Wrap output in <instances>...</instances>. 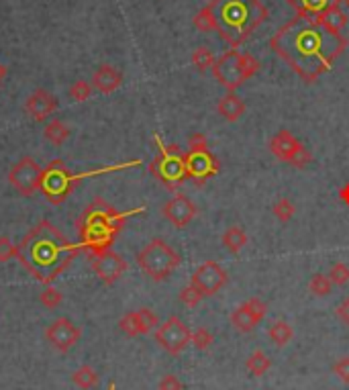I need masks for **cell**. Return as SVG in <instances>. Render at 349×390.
Segmentation results:
<instances>
[{"mask_svg": "<svg viewBox=\"0 0 349 390\" xmlns=\"http://www.w3.org/2000/svg\"><path fill=\"white\" fill-rule=\"evenodd\" d=\"M274 54L306 84L327 74L348 47V37L331 33L315 19L294 16L269 39Z\"/></svg>", "mask_w": 349, "mask_h": 390, "instance_id": "obj_1", "label": "cell"}, {"mask_svg": "<svg viewBox=\"0 0 349 390\" xmlns=\"http://www.w3.org/2000/svg\"><path fill=\"white\" fill-rule=\"evenodd\" d=\"M217 33L231 45H239L267 19V8L260 0H210Z\"/></svg>", "mask_w": 349, "mask_h": 390, "instance_id": "obj_2", "label": "cell"}, {"mask_svg": "<svg viewBox=\"0 0 349 390\" xmlns=\"http://www.w3.org/2000/svg\"><path fill=\"white\" fill-rule=\"evenodd\" d=\"M66 245L68 241L58 233V229L51 223L43 221L35 229H31L21 241L19 260L23 262V266L29 260H33L37 266H51L56 257L60 255V251L66 249Z\"/></svg>", "mask_w": 349, "mask_h": 390, "instance_id": "obj_3", "label": "cell"}, {"mask_svg": "<svg viewBox=\"0 0 349 390\" xmlns=\"http://www.w3.org/2000/svg\"><path fill=\"white\" fill-rule=\"evenodd\" d=\"M260 70H262V62L258 58H254L252 54H241L239 49H231V51L223 54L213 64V76L229 92H235L239 86H243Z\"/></svg>", "mask_w": 349, "mask_h": 390, "instance_id": "obj_4", "label": "cell"}, {"mask_svg": "<svg viewBox=\"0 0 349 390\" xmlns=\"http://www.w3.org/2000/svg\"><path fill=\"white\" fill-rule=\"evenodd\" d=\"M180 253L174 247L156 237L152 239L139 253H137V264L141 268V272L145 276H149L154 282H164L166 278H170L180 266Z\"/></svg>", "mask_w": 349, "mask_h": 390, "instance_id": "obj_5", "label": "cell"}, {"mask_svg": "<svg viewBox=\"0 0 349 390\" xmlns=\"http://www.w3.org/2000/svg\"><path fill=\"white\" fill-rule=\"evenodd\" d=\"M160 146V156L156 157L149 165L152 174L160 178V182L166 184V188L176 190L186 178V154L180 152L178 146H164L160 137H156Z\"/></svg>", "mask_w": 349, "mask_h": 390, "instance_id": "obj_6", "label": "cell"}, {"mask_svg": "<svg viewBox=\"0 0 349 390\" xmlns=\"http://www.w3.org/2000/svg\"><path fill=\"white\" fill-rule=\"evenodd\" d=\"M10 186L21 196H33L37 190H41L43 184V168L31 156L21 157L8 172Z\"/></svg>", "mask_w": 349, "mask_h": 390, "instance_id": "obj_7", "label": "cell"}, {"mask_svg": "<svg viewBox=\"0 0 349 390\" xmlns=\"http://www.w3.org/2000/svg\"><path fill=\"white\" fill-rule=\"evenodd\" d=\"M76 178L68 172V168L64 165V161L56 159L51 161L49 168L43 170V184L41 190L45 194V198L53 205H60L62 200L68 198V194L74 188Z\"/></svg>", "mask_w": 349, "mask_h": 390, "instance_id": "obj_8", "label": "cell"}, {"mask_svg": "<svg viewBox=\"0 0 349 390\" xmlns=\"http://www.w3.org/2000/svg\"><path fill=\"white\" fill-rule=\"evenodd\" d=\"M192 339V331L190 327H186V323L172 314L168 321H164L158 329H156V341L160 343V347H164L170 356H178L186 349V345Z\"/></svg>", "mask_w": 349, "mask_h": 390, "instance_id": "obj_9", "label": "cell"}, {"mask_svg": "<svg viewBox=\"0 0 349 390\" xmlns=\"http://www.w3.org/2000/svg\"><path fill=\"white\" fill-rule=\"evenodd\" d=\"M229 282V274L225 272V268L215 262V260H208L204 262L202 266L196 268V272L192 274L190 278V284L202 295V297H213L217 295L221 288H225Z\"/></svg>", "mask_w": 349, "mask_h": 390, "instance_id": "obj_10", "label": "cell"}, {"mask_svg": "<svg viewBox=\"0 0 349 390\" xmlns=\"http://www.w3.org/2000/svg\"><path fill=\"white\" fill-rule=\"evenodd\" d=\"M92 270L104 284L110 286L127 272V262L112 249H98L92 257Z\"/></svg>", "mask_w": 349, "mask_h": 390, "instance_id": "obj_11", "label": "cell"}, {"mask_svg": "<svg viewBox=\"0 0 349 390\" xmlns=\"http://www.w3.org/2000/svg\"><path fill=\"white\" fill-rule=\"evenodd\" d=\"M82 337L80 327H76L68 317H60L56 321L49 323V327L45 329V339L58 349V352H70Z\"/></svg>", "mask_w": 349, "mask_h": 390, "instance_id": "obj_12", "label": "cell"}, {"mask_svg": "<svg viewBox=\"0 0 349 390\" xmlns=\"http://www.w3.org/2000/svg\"><path fill=\"white\" fill-rule=\"evenodd\" d=\"M267 312V305L262 299H250L243 305H239L235 311L231 312V325L239 331V333H250L254 327L260 325L263 317Z\"/></svg>", "mask_w": 349, "mask_h": 390, "instance_id": "obj_13", "label": "cell"}, {"mask_svg": "<svg viewBox=\"0 0 349 390\" xmlns=\"http://www.w3.org/2000/svg\"><path fill=\"white\" fill-rule=\"evenodd\" d=\"M221 170L219 159L206 152H188L186 154V174L188 178L196 180V184H202L204 180L217 176Z\"/></svg>", "mask_w": 349, "mask_h": 390, "instance_id": "obj_14", "label": "cell"}, {"mask_svg": "<svg viewBox=\"0 0 349 390\" xmlns=\"http://www.w3.org/2000/svg\"><path fill=\"white\" fill-rule=\"evenodd\" d=\"M56 111H58V98L45 88H37L35 92H31L25 102V113L35 123H45Z\"/></svg>", "mask_w": 349, "mask_h": 390, "instance_id": "obj_15", "label": "cell"}, {"mask_svg": "<svg viewBox=\"0 0 349 390\" xmlns=\"http://www.w3.org/2000/svg\"><path fill=\"white\" fill-rule=\"evenodd\" d=\"M166 221H170L176 229H184L198 213L196 205L186 196V194H176L174 198H170L164 209H162Z\"/></svg>", "mask_w": 349, "mask_h": 390, "instance_id": "obj_16", "label": "cell"}, {"mask_svg": "<svg viewBox=\"0 0 349 390\" xmlns=\"http://www.w3.org/2000/svg\"><path fill=\"white\" fill-rule=\"evenodd\" d=\"M302 148H304V146H302L290 131H286V129H280V131L269 139V152L278 157V159L288 161V163L296 157V154H298Z\"/></svg>", "mask_w": 349, "mask_h": 390, "instance_id": "obj_17", "label": "cell"}, {"mask_svg": "<svg viewBox=\"0 0 349 390\" xmlns=\"http://www.w3.org/2000/svg\"><path fill=\"white\" fill-rule=\"evenodd\" d=\"M92 88H96L100 94H112L115 90H119L121 88V84H123V74L115 68V66H110V64H102V66H98L96 70H94V74H92Z\"/></svg>", "mask_w": 349, "mask_h": 390, "instance_id": "obj_18", "label": "cell"}, {"mask_svg": "<svg viewBox=\"0 0 349 390\" xmlns=\"http://www.w3.org/2000/svg\"><path fill=\"white\" fill-rule=\"evenodd\" d=\"M319 25H323L327 31H331V33H341L344 29H346V25H348V14L344 12V8H341V2L339 0H335L327 10H323L317 19H315Z\"/></svg>", "mask_w": 349, "mask_h": 390, "instance_id": "obj_19", "label": "cell"}, {"mask_svg": "<svg viewBox=\"0 0 349 390\" xmlns=\"http://www.w3.org/2000/svg\"><path fill=\"white\" fill-rule=\"evenodd\" d=\"M217 111H219V115H221L225 121L235 123V121H239V119L245 115V102H243L235 92H227V94L219 100Z\"/></svg>", "mask_w": 349, "mask_h": 390, "instance_id": "obj_20", "label": "cell"}, {"mask_svg": "<svg viewBox=\"0 0 349 390\" xmlns=\"http://www.w3.org/2000/svg\"><path fill=\"white\" fill-rule=\"evenodd\" d=\"M333 2L335 0H288V4L296 10V14L304 19H317Z\"/></svg>", "mask_w": 349, "mask_h": 390, "instance_id": "obj_21", "label": "cell"}, {"mask_svg": "<svg viewBox=\"0 0 349 390\" xmlns=\"http://www.w3.org/2000/svg\"><path fill=\"white\" fill-rule=\"evenodd\" d=\"M43 137H45L49 144H53V146H64V144L68 141V137H70V127H68L64 121L53 119V121H49V123L45 125Z\"/></svg>", "mask_w": 349, "mask_h": 390, "instance_id": "obj_22", "label": "cell"}, {"mask_svg": "<svg viewBox=\"0 0 349 390\" xmlns=\"http://www.w3.org/2000/svg\"><path fill=\"white\" fill-rule=\"evenodd\" d=\"M267 335H269V339H272L278 347H284V345H288V343H290V339L294 337V331H292L290 323H286V321L278 319V321H274V323L269 325Z\"/></svg>", "mask_w": 349, "mask_h": 390, "instance_id": "obj_23", "label": "cell"}, {"mask_svg": "<svg viewBox=\"0 0 349 390\" xmlns=\"http://www.w3.org/2000/svg\"><path fill=\"white\" fill-rule=\"evenodd\" d=\"M223 245L231 251V253H239L245 245H248V233L239 227L233 225L223 233Z\"/></svg>", "mask_w": 349, "mask_h": 390, "instance_id": "obj_24", "label": "cell"}, {"mask_svg": "<svg viewBox=\"0 0 349 390\" xmlns=\"http://www.w3.org/2000/svg\"><path fill=\"white\" fill-rule=\"evenodd\" d=\"M245 368H248V372H250L252 376L260 378V376H263V374L272 368V362H269V358L263 354L262 349H256V352L248 358Z\"/></svg>", "mask_w": 349, "mask_h": 390, "instance_id": "obj_25", "label": "cell"}, {"mask_svg": "<svg viewBox=\"0 0 349 390\" xmlns=\"http://www.w3.org/2000/svg\"><path fill=\"white\" fill-rule=\"evenodd\" d=\"M72 380H74V385H76L78 389L90 390L98 385V372H96L92 366H80V368L74 372Z\"/></svg>", "mask_w": 349, "mask_h": 390, "instance_id": "obj_26", "label": "cell"}, {"mask_svg": "<svg viewBox=\"0 0 349 390\" xmlns=\"http://www.w3.org/2000/svg\"><path fill=\"white\" fill-rule=\"evenodd\" d=\"M194 27L200 31V33H213L217 31V21H215V14H213V8L210 4H206L204 8H200L194 16Z\"/></svg>", "mask_w": 349, "mask_h": 390, "instance_id": "obj_27", "label": "cell"}, {"mask_svg": "<svg viewBox=\"0 0 349 390\" xmlns=\"http://www.w3.org/2000/svg\"><path fill=\"white\" fill-rule=\"evenodd\" d=\"M213 64H215V56L213 51L206 47V45H200L192 51V66L198 70V72H206V70H213Z\"/></svg>", "mask_w": 349, "mask_h": 390, "instance_id": "obj_28", "label": "cell"}, {"mask_svg": "<svg viewBox=\"0 0 349 390\" xmlns=\"http://www.w3.org/2000/svg\"><path fill=\"white\" fill-rule=\"evenodd\" d=\"M119 327L125 335L129 337H137V335H143L141 333V323H139V314L137 311H129L125 312L119 321Z\"/></svg>", "mask_w": 349, "mask_h": 390, "instance_id": "obj_29", "label": "cell"}, {"mask_svg": "<svg viewBox=\"0 0 349 390\" xmlns=\"http://www.w3.org/2000/svg\"><path fill=\"white\" fill-rule=\"evenodd\" d=\"M331 288H333V284H331L329 276H325V274H315V276L311 278L309 290H311L313 297H327V295L331 292Z\"/></svg>", "mask_w": 349, "mask_h": 390, "instance_id": "obj_30", "label": "cell"}, {"mask_svg": "<svg viewBox=\"0 0 349 390\" xmlns=\"http://www.w3.org/2000/svg\"><path fill=\"white\" fill-rule=\"evenodd\" d=\"M92 84L88 82V80L80 78L76 80L72 86H70V98L74 100V102H84V100H88L90 96H92Z\"/></svg>", "mask_w": 349, "mask_h": 390, "instance_id": "obj_31", "label": "cell"}, {"mask_svg": "<svg viewBox=\"0 0 349 390\" xmlns=\"http://www.w3.org/2000/svg\"><path fill=\"white\" fill-rule=\"evenodd\" d=\"M213 341H215V337H213V333H210L206 327H198L196 331H192V339H190V343H194L196 349L206 352V349L213 345Z\"/></svg>", "mask_w": 349, "mask_h": 390, "instance_id": "obj_32", "label": "cell"}, {"mask_svg": "<svg viewBox=\"0 0 349 390\" xmlns=\"http://www.w3.org/2000/svg\"><path fill=\"white\" fill-rule=\"evenodd\" d=\"M272 213L276 215V219L278 221H282V223H288L292 217H294V213H296V209H294V205L288 200V198H280L276 205H274V209H272Z\"/></svg>", "mask_w": 349, "mask_h": 390, "instance_id": "obj_33", "label": "cell"}, {"mask_svg": "<svg viewBox=\"0 0 349 390\" xmlns=\"http://www.w3.org/2000/svg\"><path fill=\"white\" fill-rule=\"evenodd\" d=\"M137 314H139V323H141V333L143 335H147V333H152L154 329L160 327V319H158V314L152 311V309H139Z\"/></svg>", "mask_w": 349, "mask_h": 390, "instance_id": "obj_34", "label": "cell"}, {"mask_svg": "<svg viewBox=\"0 0 349 390\" xmlns=\"http://www.w3.org/2000/svg\"><path fill=\"white\" fill-rule=\"evenodd\" d=\"M327 276H329L333 286H346L349 282V268L344 262H337L335 266H331Z\"/></svg>", "mask_w": 349, "mask_h": 390, "instance_id": "obj_35", "label": "cell"}, {"mask_svg": "<svg viewBox=\"0 0 349 390\" xmlns=\"http://www.w3.org/2000/svg\"><path fill=\"white\" fill-rule=\"evenodd\" d=\"M39 301H41V305L47 307V309H58V307L62 305V301H64V295H62L58 288L47 286V288L39 295Z\"/></svg>", "mask_w": 349, "mask_h": 390, "instance_id": "obj_36", "label": "cell"}, {"mask_svg": "<svg viewBox=\"0 0 349 390\" xmlns=\"http://www.w3.org/2000/svg\"><path fill=\"white\" fill-rule=\"evenodd\" d=\"M12 257H19V247L6 235H2L0 237V264H6Z\"/></svg>", "mask_w": 349, "mask_h": 390, "instance_id": "obj_37", "label": "cell"}, {"mask_svg": "<svg viewBox=\"0 0 349 390\" xmlns=\"http://www.w3.org/2000/svg\"><path fill=\"white\" fill-rule=\"evenodd\" d=\"M202 299H204V297H202V295H200V292H198L192 284H188L186 288H182V290H180V303H182V305H186V307H196Z\"/></svg>", "mask_w": 349, "mask_h": 390, "instance_id": "obj_38", "label": "cell"}, {"mask_svg": "<svg viewBox=\"0 0 349 390\" xmlns=\"http://www.w3.org/2000/svg\"><path fill=\"white\" fill-rule=\"evenodd\" d=\"M208 150V141L202 133H194L188 139V152H206Z\"/></svg>", "mask_w": 349, "mask_h": 390, "instance_id": "obj_39", "label": "cell"}, {"mask_svg": "<svg viewBox=\"0 0 349 390\" xmlns=\"http://www.w3.org/2000/svg\"><path fill=\"white\" fill-rule=\"evenodd\" d=\"M333 372L341 378V382H348L349 385V356L339 358V360L333 364Z\"/></svg>", "mask_w": 349, "mask_h": 390, "instance_id": "obj_40", "label": "cell"}, {"mask_svg": "<svg viewBox=\"0 0 349 390\" xmlns=\"http://www.w3.org/2000/svg\"><path fill=\"white\" fill-rule=\"evenodd\" d=\"M160 390H182V382L178 380V376L174 374H166L162 380H160Z\"/></svg>", "mask_w": 349, "mask_h": 390, "instance_id": "obj_41", "label": "cell"}, {"mask_svg": "<svg viewBox=\"0 0 349 390\" xmlns=\"http://www.w3.org/2000/svg\"><path fill=\"white\" fill-rule=\"evenodd\" d=\"M311 159H313L311 152H309L306 148H302V150L296 154V157L290 161V165H294V168H306V165L311 163Z\"/></svg>", "mask_w": 349, "mask_h": 390, "instance_id": "obj_42", "label": "cell"}, {"mask_svg": "<svg viewBox=\"0 0 349 390\" xmlns=\"http://www.w3.org/2000/svg\"><path fill=\"white\" fill-rule=\"evenodd\" d=\"M337 317H339V321L344 323V325H348L349 327V297H346L344 301H341V305L337 307Z\"/></svg>", "mask_w": 349, "mask_h": 390, "instance_id": "obj_43", "label": "cell"}, {"mask_svg": "<svg viewBox=\"0 0 349 390\" xmlns=\"http://www.w3.org/2000/svg\"><path fill=\"white\" fill-rule=\"evenodd\" d=\"M339 196H341V200H344L346 205H349V182L348 184H344V188L339 190Z\"/></svg>", "mask_w": 349, "mask_h": 390, "instance_id": "obj_44", "label": "cell"}, {"mask_svg": "<svg viewBox=\"0 0 349 390\" xmlns=\"http://www.w3.org/2000/svg\"><path fill=\"white\" fill-rule=\"evenodd\" d=\"M6 74H8V70H6V66L0 62V84L4 82V78H6Z\"/></svg>", "mask_w": 349, "mask_h": 390, "instance_id": "obj_45", "label": "cell"}, {"mask_svg": "<svg viewBox=\"0 0 349 390\" xmlns=\"http://www.w3.org/2000/svg\"><path fill=\"white\" fill-rule=\"evenodd\" d=\"M339 2H341L344 6H348V8H349V0H339Z\"/></svg>", "mask_w": 349, "mask_h": 390, "instance_id": "obj_46", "label": "cell"}, {"mask_svg": "<svg viewBox=\"0 0 349 390\" xmlns=\"http://www.w3.org/2000/svg\"><path fill=\"white\" fill-rule=\"evenodd\" d=\"M108 390H115V385H110V387H108Z\"/></svg>", "mask_w": 349, "mask_h": 390, "instance_id": "obj_47", "label": "cell"}]
</instances>
